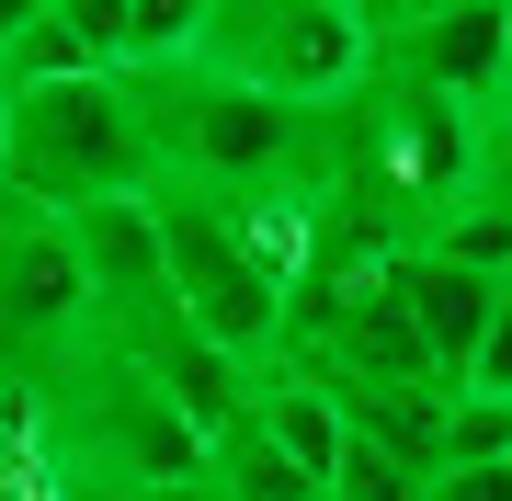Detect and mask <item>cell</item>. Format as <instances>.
<instances>
[{
    "instance_id": "3957f363",
    "label": "cell",
    "mask_w": 512,
    "mask_h": 501,
    "mask_svg": "<svg viewBox=\"0 0 512 501\" xmlns=\"http://www.w3.org/2000/svg\"><path fill=\"white\" fill-rule=\"evenodd\" d=\"M148 217H160L171 308H183L217 353H239V365H274V353H285V285L262 274L251 251H239V228H228L205 194H183V183H160V194H148Z\"/></svg>"
},
{
    "instance_id": "52a82bcc",
    "label": "cell",
    "mask_w": 512,
    "mask_h": 501,
    "mask_svg": "<svg viewBox=\"0 0 512 501\" xmlns=\"http://www.w3.org/2000/svg\"><path fill=\"white\" fill-rule=\"evenodd\" d=\"M205 490H217V501H330L262 422H228L217 445H205Z\"/></svg>"
},
{
    "instance_id": "8992f818",
    "label": "cell",
    "mask_w": 512,
    "mask_h": 501,
    "mask_svg": "<svg viewBox=\"0 0 512 501\" xmlns=\"http://www.w3.org/2000/svg\"><path fill=\"white\" fill-rule=\"evenodd\" d=\"M251 422L274 433V445H285L296 467H308L319 490L342 479V445H353V422H342V399H330V388H308L296 365H262V399H251Z\"/></svg>"
},
{
    "instance_id": "30bf717a",
    "label": "cell",
    "mask_w": 512,
    "mask_h": 501,
    "mask_svg": "<svg viewBox=\"0 0 512 501\" xmlns=\"http://www.w3.org/2000/svg\"><path fill=\"white\" fill-rule=\"evenodd\" d=\"M80 501H217L205 479H171V490H80Z\"/></svg>"
},
{
    "instance_id": "7c38bea8",
    "label": "cell",
    "mask_w": 512,
    "mask_h": 501,
    "mask_svg": "<svg viewBox=\"0 0 512 501\" xmlns=\"http://www.w3.org/2000/svg\"><path fill=\"white\" fill-rule=\"evenodd\" d=\"M12 399H23V376H12V365H0V410H12Z\"/></svg>"
},
{
    "instance_id": "5b68a950",
    "label": "cell",
    "mask_w": 512,
    "mask_h": 501,
    "mask_svg": "<svg viewBox=\"0 0 512 501\" xmlns=\"http://www.w3.org/2000/svg\"><path fill=\"white\" fill-rule=\"evenodd\" d=\"M387 285H399L410 331H421V353H433L444 399H456V376H467V353H478V331H490L501 285H490V274H467V262H444V251H387Z\"/></svg>"
},
{
    "instance_id": "9c48e42d",
    "label": "cell",
    "mask_w": 512,
    "mask_h": 501,
    "mask_svg": "<svg viewBox=\"0 0 512 501\" xmlns=\"http://www.w3.org/2000/svg\"><path fill=\"white\" fill-rule=\"evenodd\" d=\"M421 501H512V467H444Z\"/></svg>"
},
{
    "instance_id": "277c9868",
    "label": "cell",
    "mask_w": 512,
    "mask_h": 501,
    "mask_svg": "<svg viewBox=\"0 0 512 501\" xmlns=\"http://www.w3.org/2000/svg\"><path fill=\"white\" fill-rule=\"evenodd\" d=\"M376 69L421 103L501 114V0H433V12H376Z\"/></svg>"
},
{
    "instance_id": "ba28073f",
    "label": "cell",
    "mask_w": 512,
    "mask_h": 501,
    "mask_svg": "<svg viewBox=\"0 0 512 501\" xmlns=\"http://www.w3.org/2000/svg\"><path fill=\"white\" fill-rule=\"evenodd\" d=\"M456 399H490V410H512V285H501V308H490V331H478V353H467V376H456Z\"/></svg>"
},
{
    "instance_id": "6da1fadb",
    "label": "cell",
    "mask_w": 512,
    "mask_h": 501,
    "mask_svg": "<svg viewBox=\"0 0 512 501\" xmlns=\"http://www.w3.org/2000/svg\"><path fill=\"white\" fill-rule=\"evenodd\" d=\"M0 194L35 217H92V205L160 194V114L137 80H46L0 92Z\"/></svg>"
},
{
    "instance_id": "7a4b0ae2",
    "label": "cell",
    "mask_w": 512,
    "mask_h": 501,
    "mask_svg": "<svg viewBox=\"0 0 512 501\" xmlns=\"http://www.w3.org/2000/svg\"><path fill=\"white\" fill-rule=\"evenodd\" d=\"M194 69L217 80H251L274 92L285 114H353L376 92V12L365 0H285V12H205V46Z\"/></svg>"
},
{
    "instance_id": "8fae6325",
    "label": "cell",
    "mask_w": 512,
    "mask_h": 501,
    "mask_svg": "<svg viewBox=\"0 0 512 501\" xmlns=\"http://www.w3.org/2000/svg\"><path fill=\"white\" fill-rule=\"evenodd\" d=\"M501 103H512V0H501Z\"/></svg>"
}]
</instances>
